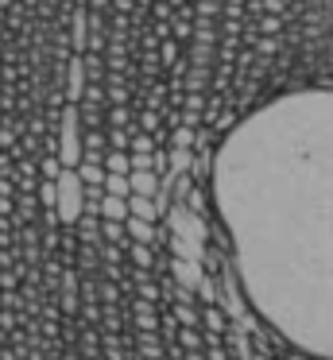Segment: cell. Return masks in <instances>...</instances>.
<instances>
[{"instance_id":"cell-1","label":"cell","mask_w":333,"mask_h":360,"mask_svg":"<svg viewBox=\"0 0 333 360\" xmlns=\"http://www.w3.org/2000/svg\"><path fill=\"white\" fill-rule=\"evenodd\" d=\"M209 205L248 314L306 360H333V86L248 105L213 143Z\"/></svg>"}]
</instances>
